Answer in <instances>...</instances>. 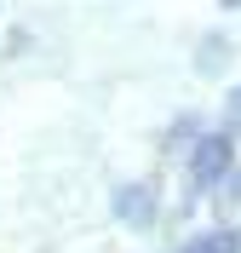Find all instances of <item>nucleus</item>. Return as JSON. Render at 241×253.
<instances>
[{"label": "nucleus", "instance_id": "1", "mask_svg": "<svg viewBox=\"0 0 241 253\" xmlns=\"http://www.w3.org/2000/svg\"><path fill=\"white\" fill-rule=\"evenodd\" d=\"M115 219L144 230V224L155 219V190H149V184H121V190H115Z\"/></svg>", "mask_w": 241, "mask_h": 253}, {"label": "nucleus", "instance_id": "2", "mask_svg": "<svg viewBox=\"0 0 241 253\" xmlns=\"http://www.w3.org/2000/svg\"><path fill=\"white\" fill-rule=\"evenodd\" d=\"M224 173H230V138L212 132V138H201V150H195V178H201V184H218Z\"/></svg>", "mask_w": 241, "mask_h": 253}, {"label": "nucleus", "instance_id": "3", "mask_svg": "<svg viewBox=\"0 0 241 253\" xmlns=\"http://www.w3.org/2000/svg\"><path fill=\"white\" fill-rule=\"evenodd\" d=\"M241 248V230H212V236H195V242H184L178 253H236Z\"/></svg>", "mask_w": 241, "mask_h": 253}, {"label": "nucleus", "instance_id": "4", "mask_svg": "<svg viewBox=\"0 0 241 253\" xmlns=\"http://www.w3.org/2000/svg\"><path fill=\"white\" fill-rule=\"evenodd\" d=\"M224 6H241V0H224Z\"/></svg>", "mask_w": 241, "mask_h": 253}]
</instances>
